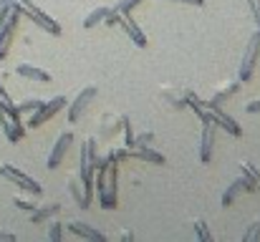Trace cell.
<instances>
[{
  "instance_id": "9a60e30c",
  "label": "cell",
  "mask_w": 260,
  "mask_h": 242,
  "mask_svg": "<svg viewBox=\"0 0 260 242\" xmlns=\"http://www.w3.org/2000/svg\"><path fill=\"white\" fill-rule=\"evenodd\" d=\"M69 232H71L74 237H81V240H96V242H104V240H106V235H104V232L93 230L91 225L81 222V220H74V222H69Z\"/></svg>"
},
{
  "instance_id": "d6986e66",
  "label": "cell",
  "mask_w": 260,
  "mask_h": 242,
  "mask_svg": "<svg viewBox=\"0 0 260 242\" xmlns=\"http://www.w3.org/2000/svg\"><path fill=\"white\" fill-rule=\"evenodd\" d=\"M134 159L149 161V164H157V166H165V164H167L165 154L157 152V149H152V147H139V149H134Z\"/></svg>"
},
{
  "instance_id": "d4e9b609",
  "label": "cell",
  "mask_w": 260,
  "mask_h": 242,
  "mask_svg": "<svg viewBox=\"0 0 260 242\" xmlns=\"http://www.w3.org/2000/svg\"><path fill=\"white\" fill-rule=\"evenodd\" d=\"M194 235H197V240L200 242H210L212 240V232L207 230V222L200 217V220H194Z\"/></svg>"
},
{
  "instance_id": "6da1fadb",
  "label": "cell",
  "mask_w": 260,
  "mask_h": 242,
  "mask_svg": "<svg viewBox=\"0 0 260 242\" xmlns=\"http://www.w3.org/2000/svg\"><path fill=\"white\" fill-rule=\"evenodd\" d=\"M96 197L101 210H116L119 204V161H111L93 171Z\"/></svg>"
},
{
  "instance_id": "e575fe53",
  "label": "cell",
  "mask_w": 260,
  "mask_h": 242,
  "mask_svg": "<svg viewBox=\"0 0 260 242\" xmlns=\"http://www.w3.org/2000/svg\"><path fill=\"white\" fill-rule=\"evenodd\" d=\"M167 3H184V5H194V8L205 5V0H167Z\"/></svg>"
},
{
  "instance_id": "484cf974",
  "label": "cell",
  "mask_w": 260,
  "mask_h": 242,
  "mask_svg": "<svg viewBox=\"0 0 260 242\" xmlns=\"http://www.w3.org/2000/svg\"><path fill=\"white\" fill-rule=\"evenodd\" d=\"M152 142H154V131H142V134H134L132 149H139V147H149Z\"/></svg>"
},
{
  "instance_id": "cb8c5ba5",
  "label": "cell",
  "mask_w": 260,
  "mask_h": 242,
  "mask_svg": "<svg viewBox=\"0 0 260 242\" xmlns=\"http://www.w3.org/2000/svg\"><path fill=\"white\" fill-rule=\"evenodd\" d=\"M41 103H43V98H25V101L15 103V109H18V114H20V116H28V114H33Z\"/></svg>"
},
{
  "instance_id": "1f68e13d",
  "label": "cell",
  "mask_w": 260,
  "mask_h": 242,
  "mask_svg": "<svg viewBox=\"0 0 260 242\" xmlns=\"http://www.w3.org/2000/svg\"><path fill=\"white\" fill-rule=\"evenodd\" d=\"M137 5H142V0H119V3H116L114 8H116L119 13H132V10H134Z\"/></svg>"
},
{
  "instance_id": "44dd1931",
  "label": "cell",
  "mask_w": 260,
  "mask_h": 242,
  "mask_svg": "<svg viewBox=\"0 0 260 242\" xmlns=\"http://www.w3.org/2000/svg\"><path fill=\"white\" fill-rule=\"evenodd\" d=\"M240 194H243V182H240V177H238V179H235V182H233L225 192H222L220 204H222V207H233V204H235V199H238Z\"/></svg>"
},
{
  "instance_id": "3957f363",
  "label": "cell",
  "mask_w": 260,
  "mask_h": 242,
  "mask_svg": "<svg viewBox=\"0 0 260 242\" xmlns=\"http://www.w3.org/2000/svg\"><path fill=\"white\" fill-rule=\"evenodd\" d=\"M15 8L20 10V15L30 18L41 30H46V33H51V36H61V23L53 20L51 15H46L33 0H15Z\"/></svg>"
},
{
  "instance_id": "7c38bea8",
  "label": "cell",
  "mask_w": 260,
  "mask_h": 242,
  "mask_svg": "<svg viewBox=\"0 0 260 242\" xmlns=\"http://www.w3.org/2000/svg\"><path fill=\"white\" fill-rule=\"evenodd\" d=\"M119 25L126 30V36L134 41V46H137V48H144V46H147V36H144L142 25L134 20V15H132V13H121V20H119Z\"/></svg>"
},
{
  "instance_id": "5bb4252c",
  "label": "cell",
  "mask_w": 260,
  "mask_h": 242,
  "mask_svg": "<svg viewBox=\"0 0 260 242\" xmlns=\"http://www.w3.org/2000/svg\"><path fill=\"white\" fill-rule=\"evenodd\" d=\"M240 91V79H230V81H225L215 93H212V98L210 101H205V106H222L228 98H233L235 93Z\"/></svg>"
},
{
  "instance_id": "4316f807",
  "label": "cell",
  "mask_w": 260,
  "mask_h": 242,
  "mask_svg": "<svg viewBox=\"0 0 260 242\" xmlns=\"http://www.w3.org/2000/svg\"><path fill=\"white\" fill-rule=\"evenodd\" d=\"M240 174H245L250 182H255V187H258V182H260V169H255L250 161H243L240 164Z\"/></svg>"
},
{
  "instance_id": "8992f818",
  "label": "cell",
  "mask_w": 260,
  "mask_h": 242,
  "mask_svg": "<svg viewBox=\"0 0 260 242\" xmlns=\"http://www.w3.org/2000/svg\"><path fill=\"white\" fill-rule=\"evenodd\" d=\"M258 61H260V30H255V33L250 36V41H248V46H245V53H243V61H240V66H238V79H240V83L253 79Z\"/></svg>"
},
{
  "instance_id": "ac0fdd59",
  "label": "cell",
  "mask_w": 260,
  "mask_h": 242,
  "mask_svg": "<svg viewBox=\"0 0 260 242\" xmlns=\"http://www.w3.org/2000/svg\"><path fill=\"white\" fill-rule=\"evenodd\" d=\"M15 74L23 76V79H28V81H41V83H48V81H51L48 71L36 68V66H30V63H18V66H15Z\"/></svg>"
},
{
  "instance_id": "7402d4cb",
  "label": "cell",
  "mask_w": 260,
  "mask_h": 242,
  "mask_svg": "<svg viewBox=\"0 0 260 242\" xmlns=\"http://www.w3.org/2000/svg\"><path fill=\"white\" fill-rule=\"evenodd\" d=\"M106 5H99V8H93L91 13H86V18H84V28H93V25H99L101 20H104V15H106Z\"/></svg>"
},
{
  "instance_id": "9c48e42d",
  "label": "cell",
  "mask_w": 260,
  "mask_h": 242,
  "mask_svg": "<svg viewBox=\"0 0 260 242\" xmlns=\"http://www.w3.org/2000/svg\"><path fill=\"white\" fill-rule=\"evenodd\" d=\"M215 139H217V126L215 124H202V131H200V161L202 164H210V159H212Z\"/></svg>"
},
{
  "instance_id": "5b68a950",
  "label": "cell",
  "mask_w": 260,
  "mask_h": 242,
  "mask_svg": "<svg viewBox=\"0 0 260 242\" xmlns=\"http://www.w3.org/2000/svg\"><path fill=\"white\" fill-rule=\"evenodd\" d=\"M0 177L8 179V182H13L18 189H23V192H28V194H33V197H41V194H43V187H41L33 177H28L25 171H20V169L13 166V164H3V166H0Z\"/></svg>"
},
{
  "instance_id": "277c9868",
  "label": "cell",
  "mask_w": 260,
  "mask_h": 242,
  "mask_svg": "<svg viewBox=\"0 0 260 242\" xmlns=\"http://www.w3.org/2000/svg\"><path fill=\"white\" fill-rule=\"evenodd\" d=\"M66 96H53L51 101H43L33 114H28V119H25V129H38V126H43L48 119H53L63 106H66Z\"/></svg>"
},
{
  "instance_id": "ffe728a7",
  "label": "cell",
  "mask_w": 260,
  "mask_h": 242,
  "mask_svg": "<svg viewBox=\"0 0 260 242\" xmlns=\"http://www.w3.org/2000/svg\"><path fill=\"white\" fill-rule=\"evenodd\" d=\"M159 96L167 101V106H172L174 111H182V109H187V103H184L182 93H179V91H174V88H170V86H162V88H159Z\"/></svg>"
},
{
  "instance_id": "f546056e",
  "label": "cell",
  "mask_w": 260,
  "mask_h": 242,
  "mask_svg": "<svg viewBox=\"0 0 260 242\" xmlns=\"http://www.w3.org/2000/svg\"><path fill=\"white\" fill-rule=\"evenodd\" d=\"M119 20H121V13H119L116 8H109L101 23H104V25H109V28H114V25H119Z\"/></svg>"
},
{
  "instance_id": "52a82bcc",
  "label": "cell",
  "mask_w": 260,
  "mask_h": 242,
  "mask_svg": "<svg viewBox=\"0 0 260 242\" xmlns=\"http://www.w3.org/2000/svg\"><path fill=\"white\" fill-rule=\"evenodd\" d=\"M96 93H99L96 86H84V88L74 96V101H66V119H69V124H76V121L84 116V111L91 106V101L96 98Z\"/></svg>"
},
{
  "instance_id": "836d02e7",
  "label": "cell",
  "mask_w": 260,
  "mask_h": 242,
  "mask_svg": "<svg viewBox=\"0 0 260 242\" xmlns=\"http://www.w3.org/2000/svg\"><path fill=\"white\" fill-rule=\"evenodd\" d=\"M245 111H248V114H260V98L248 101V103H245Z\"/></svg>"
},
{
  "instance_id": "f1b7e54d",
  "label": "cell",
  "mask_w": 260,
  "mask_h": 242,
  "mask_svg": "<svg viewBox=\"0 0 260 242\" xmlns=\"http://www.w3.org/2000/svg\"><path fill=\"white\" fill-rule=\"evenodd\" d=\"M260 240V220H255L248 230H245V235H243V242H258Z\"/></svg>"
},
{
  "instance_id": "8fae6325",
  "label": "cell",
  "mask_w": 260,
  "mask_h": 242,
  "mask_svg": "<svg viewBox=\"0 0 260 242\" xmlns=\"http://www.w3.org/2000/svg\"><path fill=\"white\" fill-rule=\"evenodd\" d=\"M210 111H212V124H215V126H220L222 131H228L230 136H243L240 124H238L230 114H225L222 106H210Z\"/></svg>"
},
{
  "instance_id": "83f0119b",
  "label": "cell",
  "mask_w": 260,
  "mask_h": 242,
  "mask_svg": "<svg viewBox=\"0 0 260 242\" xmlns=\"http://www.w3.org/2000/svg\"><path fill=\"white\" fill-rule=\"evenodd\" d=\"M48 222H51V225H48V240L61 242V237H63V225H61V222H56L53 217H51Z\"/></svg>"
},
{
  "instance_id": "8d00e7d4",
  "label": "cell",
  "mask_w": 260,
  "mask_h": 242,
  "mask_svg": "<svg viewBox=\"0 0 260 242\" xmlns=\"http://www.w3.org/2000/svg\"><path fill=\"white\" fill-rule=\"evenodd\" d=\"M0 242H15V235L13 232H0Z\"/></svg>"
},
{
  "instance_id": "e0dca14e",
  "label": "cell",
  "mask_w": 260,
  "mask_h": 242,
  "mask_svg": "<svg viewBox=\"0 0 260 242\" xmlns=\"http://www.w3.org/2000/svg\"><path fill=\"white\" fill-rule=\"evenodd\" d=\"M61 212V202H51V204H36V210L30 212V222L33 225H41V222H48L51 217H56Z\"/></svg>"
},
{
  "instance_id": "ba28073f",
  "label": "cell",
  "mask_w": 260,
  "mask_h": 242,
  "mask_svg": "<svg viewBox=\"0 0 260 242\" xmlns=\"http://www.w3.org/2000/svg\"><path fill=\"white\" fill-rule=\"evenodd\" d=\"M71 142H74V134H71V131L58 134V139L53 142V149H51V154H48V159H46V166H48V169H58V166H61V161L66 157Z\"/></svg>"
},
{
  "instance_id": "7a4b0ae2",
  "label": "cell",
  "mask_w": 260,
  "mask_h": 242,
  "mask_svg": "<svg viewBox=\"0 0 260 242\" xmlns=\"http://www.w3.org/2000/svg\"><path fill=\"white\" fill-rule=\"evenodd\" d=\"M96 161H99V136H88L81 144V161H79V182L84 187L88 202H93V171H96Z\"/></svg>"
},
{
  "instance_id": "30bf717a",
  "label": "cell",
  "mask_w": 260,
  "mask_h": 242,
  "mask_svg": "<svg viewBox=\"0 0 260 242\" xmlns=\"http://www.w3.org/2000/svg\"><path fill=\"white\" fill-rule=\"evenodd\" d=\"M121 124H124V114H104L101 116V121H99V139L101 142H111L119 131H121Z\"/></svg>"
},
{
  "instance_id": "4dcf8cb0",
  "label": "cell",
  "mask_w": 260,
  "mask_h": 242,
  "mask_svg": "<svg viewBox=\"0 0 260 242\" xmlns=\"http://www.w3.org/2000/svg\"><path fill=\"white\" fill-rule=\"evenodd\" d=\"M13 204L18 210H23V212H33L36 210V202L33 199H25V197H13Z\"/></svg>"
},
{
  "instance_id": "d6a6232c",
  "label": "cell",
  "mask_w": 260,
  "mask_h": 242,
  "mask_svg": "<svg viewBox=\"0 0 260 242\" xmlns=\"http://www.w3.org/2000/svg\"><path fill=\"white\" fill-rule=\"evenodd\" d=\"M248 8H250V13L255 18V25H258V30H260V0H248Z\"/></svg>"
},
{
  "instance_id": "2e32d148",
  "label": "cell",
  "mask_w": 260,
  "mask_h": 242,
  "mask_svg": "<svg viewBox=\"0 0 260 242\" xmlns=\"http://www.w3.org/2000/svg\"><path fill=\"white\" fill-rule=\"evenodd\" d=\"M66 189H69V194H71V199H74V204L79 207V210H88L91 207V202L86 199V194H84V187H81V182H79V177H69V182H66Z\"/></svg>"
},
{
  "instance_id": "4fadbf2b",
  "label": "cell",
  "mask_w": 260,
  "mask_h": 242,
  "mask_svg": "<svg viewBox=\"0 0 260 242\" xmlns=\"http://www.w3.org/2000/svg\"><path fill=\"white\" fill-rule=\"evenodd\" d=\"M0 126H3V134H5V139L10 142V144H18L23 136H25V124L23 121H13L10 116H5L3 111H0Z\"/></svg>"
},
{
  "instance_id": "603a6c76",
  "label": "cell",
  "mask_w": 260,
  "mask_h": 242,
  "mask_svg": "<svg viewBox=\"0 0 260 242\" xmlns=\"http://www.w3.org/2000/svg\"><path fill=\"white\" fill-rule=\"evenodd\" d=\"M179 93H182V98H184L187 109H197V106H205V101L200 98V93H197V91H192V88H182Z\"/></svg>"
},
{
  "instance_id": "d590c367",
  "label": "cell",
  "mask_w": 260,
  "mask_h": 242,
  "mask_svg": "<svg viewBox=\"0 0 260 242\" xmlns=\"http://www.w3.org/2000/svg\"><path fill=\"white\" fill-rule=\"evenodd\" d=\"M116 240H121V242H129V240H134V232H129V230H121V232L116 235Z\"/></svg>"
}]
</instances>
